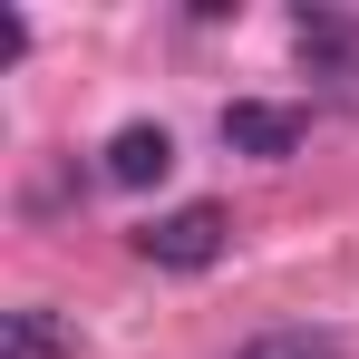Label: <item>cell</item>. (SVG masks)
<instances>
[{
  "label": "cell",
  "mask_w": 359,
  "mask_h": 359,
  "mask_svg": "<svg viewBox=\"0 0 359 359\" xmlns=\"http://www.w3.org/2000/svg\"><path fill=\"white\" fill-rule=\"evenodd\" d=\"M233 359H340L330 330H262V340H243Z\"/></svg>",
  "instance_id": "obj_5"
},
{
  "label": "cell",
  "mask_w": 359,
  "mask_h": 359,
  "mask_svg": "<svg viewBox=\"0 0 359 359\" xmlns=\"http://www.w3.org/2000/svg\"><path fill=\"white\" fill-rule=\"evenodd\" d=\"M224 243H233V214H224V204H175V214L136 224V252H146L156 272H214Z\"/></svg>",
  "instance_id": "obj_1"
},
{
  "label": "cell",
  "mask_w": 359,
  "mask_h": 359,
  "mask_svg": "<svg viewBox=\"0 0 359 359\" xmlns=\"http://www.w3.org/2000/svg\"><path fill=\"white\" fill-rule=\"evenodd\" d=\"M311 136V107H272V97H233L224 107V146L233 156H292Z\"/></svg>",
  "instance_id": "obj_2"
},
{
  "label": "cell",
  "mask_w": 359,
  "mask_h": 359,
  "mask_svg": "<svg viewBox=\"0 0 359 359\" xmlns=\"http://www.w3.org/2000/svg\"><path fill=\"white\" fill-rule=\"evenodd\" d=\"M165 175H175V136H165L156 117H136V126H117V136H107V184H126V194H136V184H165Z\"/></svg>",
  "instance_id": "obj_3"
},
{
  "label": "cell",
  "mask_w": 359,
  "mask_h": 359,
  "mask_svg": "<svg viewBox=\"0 0 359 359\" xmlns=\"http://www.w3.org/2000/svg\"><path fill=\"white\" fill-rule=\"evenodd\" d=\"M0 359H78V330H68L59 311H39V301H29V311H10V320H0Z\"/></svg>",
  "instance_id": "obj_4"
}]
</instances>
